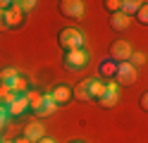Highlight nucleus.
Here are the masks:
<instances>
[{
  "label": "nucleus",
  "mask_w": 148,
  "mask_h": 143,
  "mask_svg": "<svg viewBox=\"0 0 148 143\" xmlns=\"http://www.w3.org/2000/svg\"><path fill=\"white\" fill-rule=\"evenodd\" d=\"M58 43L64 48V53L67 50H79V48H84V34H81L77 26H67V29L60 31Z\"/></svg>",
  "instance_id": "obj_1"
},
{
  "label": "nucleus",
  "mask_w": 148,
  "mask_h": 143,
  "mask_svg": "<svg viewBox=\"0 0 148 143\" xmlns=\"http://www.w3.org/2000/svg\"><path fill=\"white\" fill-rule=\"evenodd\" d=\"M86 64H88V53L84 50V48L64 53V67H67L69 72H81Z\"/></svg>",
  "instance_id": "obj_2"
},
{
  "label": "nucleus",
  "mask_w": 148,
  "mask_h": 143,
  "mask_svg": "<svg viewBox=\"0 0 148 143\" xmlns=\"http://www.w3.org/2000/svg\"><path fill=\"white\" fill-rule=\"evenodd\" d=\"M132 53H134V48H132L129 41H115L112 45H110V60L117 62V64L129 62L132 60Z\"/></svg>",
  "instance_id": "obj_3"
},
{
  "label": "nucleus",
  "mask_w": 148,
  "mask_h": 143,
  "mask_svg": "<svg viewBox=\"0 0 148 143\" xmlns=\"http://www.w3.org/2000/svg\"><path fill=\"white\" fill-rule=\"evenodd\" d=\"M58 10H60V14L67 17V19H81L84 17V3H81V0H60Z\"/></svg>",
  "instance_id": "obj_4"
},
{
  "label": "nucleus",
  "mask_w": 148,
  "mask_h": 143,
  "mask_svg": "<svg viewBox=\"0 0 148 143\" xmlns=\"http://www.w3.org/2000/svg\"><path fill=\"white\" fill-rule=\"evenodd\" d=\"M138 79V74H136V67L132 62H122L117 67V76H115V81L119 86H134Z\"/></svg>",
  "instance_id": "obj_5"
},
{
  "label": "nucleus",
  "mask_w": 148,
  "mask_h": 143,
  "mask_svg": "<svg viewBox=\"0 0 148 143\" xmlns=\"http://www.w3.org/2000/svg\"><path fill=\"white\" fill-rule=\"evenodd\" d=\"M24 138L29 141V143H38L41 138H45V129H43V124H41V122H31V124H26V127H24Z\"/></svg>",
  "instance_id": "obj_6"
},
{
  "label": "nucleus",
  "mask_w": 148,
  "mask_h": 143,
  "mask_svg": "<svg viewBox=\"0 0 148 143\" xmlns=\"http://www.w3.org/2000/svg\"><path fill=\"white\" fill-rule=\"evenodd\" d=\"M5 19H7V29H17V26H22L24 22V12H22V7L12 3L10 10H5Z\"/></svg>",
  "instance_id": "obj_7"
},
{
  "label": "nucleus",
  "mask_w": 148,
  "mask_h": 143,
  "mask_svg": "<svg viewBox=\"0 0 148 143\" xmlns=\"http://www.w3.org/2000/svg\"><path fill=\"white\" fill-rule=\"evenodd\" d=\"M48 95L53 98L55 105H64V103L72 100V88H69V86H64V83H60V86H55V88H53Z\"/></svg>",
  "instance_id": "obj_8"
},
{
  "label": "nucleus",
  "mask_w": 148,
  "mask_h": 143,
  "mask_svg": "<svg viewBox=\"0 0 148 143\" xmlns=\"http://www.w3.org/2000/svg\"><path fill=\"white\" fill-rule=\"evenodd\" d=\"M129 24H132V19H129L127 14H122V12L110 14V29H112V31H127Z\"/></svg>",
  "instance_id": "obj_9"
},
{
  "label": "nucleus",
  "mask_w": 148,
  "mask_h": 143,
  "mask_svg": "<svg viewBox=\"0 0 148 143\" xmlns=\"http://www.w3.org/2000/svg\"><path fill=\"white\" fill-rule=\"evenodd\" d=\"M117 67H119L117 62H112V60H110V57H105V60L100 62L98 72H100V76H103V79H110V81H112L115 76H117Z\"/></svg>",
  "instance_id": "obj_10"
},
{
  "label": "nucleus",
  "mask_w": 148,
  "mask_h": 143,
  "mask_svg": "<svg viewBox=\"0 0 148 143\" xmlns=\"http://www.w3.org/2000/svg\"><path fill=\"white\" fill-rule=\"evenodd\" d=\"M29 110V100H26V95H17V98L7 105V114H22Z\"/></svg>",
  "instance_id": "obj_11"
},
{
  "label": "nucleus",
  "mask_w": 148,
  "mask_h": 143,
  "mask_svg": "<svg viewBox=\"0 0 148 143\" xmlns=\"http://www.w3.org/2000/svg\"><path fill=\"white\" fill-rule=\"evenodd\" d=\"M88 93H91V98H93V100H100V98L108 93L105 81H100V79H88Z\"/></svg>",
  "instance_id": "obj_12"
},
{
  "label": "nucleus",
  "mask_w": 148,
  "mask_h": 143,
  "mask_svg": "<svg viewBox=\"0 0 148 143\" xmlns=\"http://www.w3.org/2000/svg\"><path fill=\"white\" fill-rule=\"evenodd\" d=\"M26 100H29V107H31L34 112H38L43 105H45V93H41V91H29V93H26Z\"/></svg>",
  "instance_id": "obj_13"
},
{
  "label": "nucleus",
  "mask_w": 148,
  "mask_h": 143,
  "mask_svg": "<svg viewBox=\"0 0 148 143\" xmlns=\"http://www.w3.org/2000/svg\"><path fill=\"white\" fill-rule=\"evenodd\" d=\"M72 95H74L77 100H81V103H91V100H93V98H91V93H88V79L81 81L77 88L72 91Z\"/></svg>",
  "instance_id": "obj_14"
},
{
  "label": "nucleus",
  "mask_w": 148,
  "mask_h": 143,
  "mask_svg": "<svg viewBox=\"0 0 148 143\" xmlns=\"http://www.w3.org/2000/svg\"><path fill=\"white\" fill-rule=\"evenodd\" d=\"M10 91L14 93V95H26V93H29V81H26V76H17V79L10 83Z\"/></svg>",
  "instance_id": "obj_15"
},
{
  "label": "nucleus",
  "mask_w": 148,
  "mask_h": 143,
  "mask_svg": "<svg viewBox=\"0 0 148 143\" xmlns=\"http://www.w3.org/2000/svg\"><path fill=\"white\" fill-rule=\"evenodd\" d=\"M141 0H122V10H119V12L122 14H127L129 19H132L134 14H138V10H141Z\"/></svg>",
  "instance_id": "obj_16"
},
{
  "label": "nucleus",
  "mask_w": 148,
  "mask_h": 143,
  "mask_svg": "<svg viewBox=\"0 0 148 143\" xmlns=\"http://www.w3.org/2000/svg\"><path fill=\"white\" fill-rule=\"evenodd\" d=\"M17 76H19V72H17L14 67H5V69L0 72V83H7V86H10Z\"/></svg>",
  "instance_id": "obj_17"
},
{
  "label": "nucleus",
  "mask_w": 148,
  "mask_h": 143,
  "mask_svg": "<svg viewBox=\"0 0 148 143\" xmlns=\"http://www.w3.org/2000/svg\"><path fill=\"white\" fill-rule=\"evenodd\" d=\"M14 98H17V95L10 91V86H7V83H0V103H3L5 107H7V105H10Z\"/></svg>",
  "instance_id": "obj_18"
},
{
  "label": "nucleus",
  "mask_w": 148,
  "mask_h": 143,
  "mask_svg": "<svg viewBox=\"0 0 148 143\" xmlns=\"http://www.w3.org/2000/svg\"><path fill=\"white\" fill-rule=\"evenodd\" d=\"M117 100H119V93H105L103 98L98 100V105L108 110V107H115V105H117Z\"/></svg>",
  "instance_id": "obj_19"
},
{
  "label": "nucleus",
  "mask_w": 148,
  "mask_h": 143,
  "mask_svg": "<svg viewBox=\"0 0 148 143\" xmlns=\"http://www.w3.org/2000/svg\"><path fill=\"white\" fill-rule=\"evenodd\" d=\"M55 107H58V105L53 103V98H50V95H45V105H43V107H41L38 112H36V114H38V117H45V114H53V112H55Z\"/></svg>",
  "instance_id": "obj_20"
},
{
  "label": "nucleus",
  "mask_w": 148,
  "mask_h": 143,
  "mask_svg": "<svg viewBox=\"0 0 148 143\" xmlns=\"http://www.w3.org/2000/svg\"><path fill=\"white\" fill-rule=\"evenodd\" d=\"M103 5H105V10H108L110 14H117L119 10H122V0H105Z\"/></svg>",
  "instance_id": "obj_21"
},
{
  "label": "nucleus",
  "mask_w": 148,
  "mask_h": 143,
  "mask_svg": "<svg viewBox=\"0 0 148 143\" xmlns=\"http://www.w3.org/2000/svg\"><path fill=\"white\" fill-rule=\"evenodd\" d=\"M136 19H138V22H141L143 26H148V3H143V5H141V10H138Z\"/></svg>",
  "instance_id": "obj_22"
},
{
  "label": "nucleus",
  "mask_w": 148,
  "mask_h": 143,
  "mask_svg": "<svg viewBox=\"0 0 148 143\" xmlns=\"http://www.w3.org/2000/svg\"><path fill=\"white\" fill-rule=\"evenodd\" d=\"M129 62H132L134 67H138V64H143V62H146V55H143V53H136V50H134V53H132V60H129Z\"/></svg>",
  "instance_id": "obj_23"
},
{
  "label": "nucleus",
  "mask_w": 148,
  "mask_h": 143,
  "mask_svg": "<svg viewBox=\"0 0 148 143\" xmlns=\"http://www.w3.org/2000/svg\"><path fill=\"white\" fill-rule=\"evenodd\" d=\"M17 5L22 7V12H29V10H34V7H36V0H19Z\"/></svg>",
  "instance_id": "obj_24"
},
{
  "label": "nucleus",
  "mask_w": 148,
  "mask_h": 143,
  "mask_svg": "<svg viewBox=\"0 0 148 143\" xmlns=\"http://www.w3.org/2000/svg\"><path fill=\"white\" fill-rule=\"evenodd\" d=\"M105 88H108V93H119V83L117 81H108Z\"/></svg>",
  "instance_id": "obj_25"
},
{
  "label": "nucleus",
  "mask_w": 148,
  "mask_h": 143,
  "mask_svg": "<svg viewBox=\"0 0 148 143\" xmlns=\"http://www.w3.org/2000/svg\"><path fill=\"white\" fill-rule=\"evenodd\" d=\"M0 31H7V19H5V12H0Z\"/></svg>",
  "instance_id": "obj_26"
},
{
  "label": "nucleus",
  "mask_w": 148,
  "mask_h": 143,
  "mask_svg": "<svg viewBox=\"0 0 148 143\" xmlns=\"http://www.w3.org/2000/svg\"><path fill=\"white\" fill-rule=\"evenodd\" d=\"M141 107H143V110L148 112V91H146V93L141 95Z\"/></svg>",
  "instance_id": "obj_27"
},
{
  "label": "nucleus",
  "mask_w": 148,
  "mask_h": 143,
  "mask_svg": "<svg viewBox=\"0 0 148 143\" xmlns=\"http://www.w3.org/2000/svg\"><path fill=\"white\" fill-rule=\"evenodd\" d=\"M38 143H58V141H55V138H48V136H45V138H41Z\"/></svg>",
  "instance_id": "obj_28"
},
{
  "label": "nucleus",
  "mask_w": 148,
  "mask_h": 143,
  "mask_svg": "<svg viewBox=\"0 0 148 143\" xmlns=\"http://www.w3.org/2000/svg\"><path fill=\"white\" fill-rule=\"evenodd\" d=\"M5 129V114H0V131Z\"/></svg>",
  "instance_id": "obj_29"
},
{
  "label": "nucleus",
  "mask_w": 148,
  "mask_h": 143,
  "mask_svg": "<svg viewBox=\"0 0 148 143\" xmlns=\"http://www.w3.org/2000/svg\"><path fill=\"white\" fill-rule=\"evenodd\" d=\"M12 143H29V141H26V138H24V136H19V138H14V141H12Z\"/></svg>",
  "instance_id": "obj_30"
},
{
  "label": "nucleus",
  "mask_w": 148,
  "mask_h": 143,
  "mask_svg": "<svg viewBox=\"0 0 148 143\" xmlns=\"http://www.w3.org/2000/svg\"><path fill=\"white\" fill-rule=\"evenodd\" d=\"M0 114H5V117H7V107H5L3 103H0Z\"/></svg>",
  "instance_id": "obj_31"
},
{
  "label": "nucleus",
  "mask_w": 148,
  "mask_h": 143,
  "mask_svg": "<svg viewBox=\"0 0 148 143\" xmlns=\"http://www.w3.org/2000/svg\"><path fill=\"white\" fill-rule=\"evenodd\" d=\"M72 143H81V141H72Z\"/></svg>",
  "instance_id": "obj_32"
},
{
  "label": "nucleus",
  "mask_w": 148,
  "mask_h": 143,
  "mask_svg": "<svg viewBox=\"0 0 148 143\" xmlns=\"http://www.w3.org/2000/svg\"><path fill=\"white\" fill-rule=\"evenodd\" d=\"M3 143H10V141H3Z\"/></svg>",
  "instance_id": "obj_33"
},
{
  "label": "nucleus",
  "mask_w": 148,
  "mask_h": 143,
  "mask_svg": "<svg viewBox=\"0 0 148 143\" xmlns=\"http://www.w3.org/2000/svg\"><path fill=\"white\" fill-rule=\"evenodd\" d=\"M0 143H3V141H0Z\"/></svg>",
  "instance_id": "obj_34"
}]
</instances>
